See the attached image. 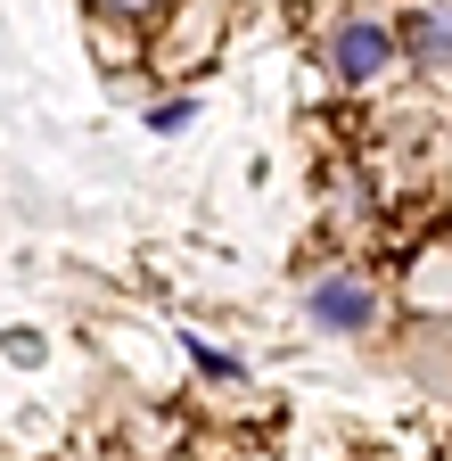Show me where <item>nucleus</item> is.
Listing matches in <instances>:
<instances>
[{
  "label": "nucleus",
  "instance_id": "f257e3e1",
  "mask_svg": "<svg viewBox=\"0 0 452 461\" xmlns=\"http://www.w3.org/2000/svg\"><path fill=\"white\" fill-rule=\"evenodd\" d=\"M386 58H394L386 25H337V41H329V67L346 75V83H378V75H386Z\"/></svg>",
  "mask_w": 452,
  "mask_h": 461
},
{
  "label": "nucleus",
  "instance_id": "f03ea898",
  "mask_svg": "<svg viewBox=\"0 0 452 461\" xmlns=\"http://www.w3.org/2000/svg\"><path fill=\"white\" fill-rule=\"evenodd\" d=\"M305 313H313L321 330H362V321H370V280H354V272L321 280L313 297H305Z\"/></svg>",
  "mask_w": 452,
  "mask_h": 461
},
{
  "label": "nucleus",
  "instance_id": "7ed1b4c3",
  "mask_svg": "<svg viewBox=\"0 0 452 461\" xmlns=\"http://www.w3.org/2000/svg\"><path fill=\"white\" fill-rule=\"evenodd\" d=\"M412 58L420 67H452V9H420L412 17Z\"/></svg>",
  "mask_w": 452,
  "mask_h": 461
},
{
  "label": "nucleus",
  "instance_id": "20e7f679",
  "mask_svg": "<svg viewBox=\"0 0 452 461\" xmlns=\"http://www.w3.org/2000/svg\"><path fill=\"white\" fill-rule=\"evenodd\" d=\"M99 9H116V17H148L156 0H99Z\"/></svg>",
  "mask_w": 452,
  "mask_h": 461
}]
</instances>
